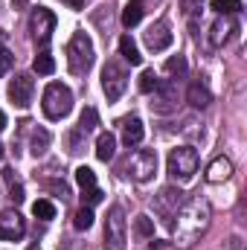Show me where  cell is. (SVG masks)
I'll use <instances>...</instances> for the list:
<instances>
[{
    "instance_id": "obj_1",
    "label": "cell",
    "mask_w": 247,
    "mask_h": 250,
    "mask_svg": "<svg viewBox=\"0 0 247 250\" xmlns=\"http://www.w3.org/2000/svg\"><path fill=\"white\" fill-rule=\"evenodd\" d=\"M178 221L172 224L175 230V242L181 248H192L209 227V218H212V209L204 198H192V201H184V207L178 209L175 215Z\"/></svg>"
},
{
    "instance_id": "obj_2",
    "label": "cell",
    "mask_w": 247,
    "mask_h": 250,
    "mask_svg": "<svg viewBox=\"0 0 247 250\" xmlns=\"http://www.w3.org/2000/svg\"><path fill=\"white\" fill-rule=\"evenodd\" d=\"M41 108H44V117H47V120H64V117L73 111V93H70V87L62 84V82L47 84Z\"/></svg>"
},
{
    "instance_id": "obj_3",
    "label": "cell",
    "mask_w": 247,
    "mask_h": 250,
    "mask_svg": "<svg viewBox=\"0 0 247 250\" xmlns=\"http://www.w3.org/2000/svg\"><path fill=\"white\" fill-rule=\"evenodd\" d=\"M93 59H96L93 41L87 38V32H76V35L70 38V47H67V64H70V70H73L76 76H84V73L93 67Z\"/></svg>"
},
{
    "instance_id": "obj_4",
    "label": "cell",
    "mask_w": 247,
    "mask_h": 250,
    "mask_svg": "<svg viewBox=\"0 0 247 250\" xmlns=\"http://www.w3.org/2000/svg\"><path fill=\"white\" fill-rule=\"evenodd\" d=\"M198 163H201V160H198V151H195L192 146L172 148V154H169V175H172L178 184H186V181L195 178Z\"/></svg>"
},
{
    "instance_id": "obj_5",
    "label": "cell",
    "mask_w": 247,
    "mask_h": 250,
    "mask_svg": "<svg viewBox=\"0 0 247 250\" xmlns=\"http://www.w3.org/2000/svg\"><path fill=\"white\" fill-rule=\"evenodd\" d=\"M125 172H128V178H131V181H137V184L151 181V178H154V172H157V154H154L151 148H137V151L128 157Z\"/></svg>"
},
{
    "instance_id": "obj_6",
    "label": "cell",
    "mask_w": 247,
    "mask_h": 250,
    "mask_svg": "<svg viewBox=\"0 0 247 250\" xmlns=\"http://www.w3.org/2000/svg\"><path fill=\"white\" fill-rule=\"evenodd\" d=\"M105 250H125V212L123 207L108 209L105 221Z\"/></svg>"
},
{
    "instance_id": "obj_7",
    "label": "cell",
    "mask_w": 247,
    "mask_h": 250,
    "mask_svg": "<svg viewBox=\"0 0 247 250\" xmlns=\"http://www.w3.org/2000/svg\"><path fill=\"white\" fill-rule=\"evenodd\" d=\"M125 87H128V73L117 62H108L102 70V90H105L108 102H117L125 93Z\"/></svg>"
},
{
    "instance_id": "obj_8",
    "label": "cell",
    "mask_w": 247,
    "mask_h": 250,
    "mask_svg": "<svg viewBox=\"0 0 247 250\" xmlns=\"http://www.w3.org/2000/svg\"><path fill=\"white\" fill-rule=\"evenodd\" d=\"M29 32H32V38L38 44H47L53 38V32H56V15L47 6H38L32 12V18H29Z\"/></svg>"
},
{
    "instance_id": "obj_9",
    "label": "cell",
    "mask_w": 247,
    "mask_h": 250,
    "mask_svg": "<svg viewBox=\"0 0 247 250\" xmlns=\"http://www.w3.org/2000/svg\"><path fill=\"white\" fill-rule=\"evenodd\" d=\"M184 192L178 187H163L157 195H154V207H157V212L169 221V218H175L178 215V209L184 207Z\"/></svg>"
},
{
    "instance_id": "obj_10",
    "label": "cell",
    "mask_w": 247,
    "mask_h": 250,
    "mask_svg": "<svg viewBox=\"0 0 247 250\" xmlns=\"http://www.w3.org/2000/svg\"><path fill=\"white\" fill-rule=\"evenodd\" d=\"M32 93H35V82H32L26 73H18V76L9 82V99H12L15 108H29Z\"/></svg>"
},
{
    "instance_id": "obj_11",
    "label": "cell",
    "mask_w": 247,
    "mask_h": 250,
    "mask_svg": "<svg viewBox=\"0 0 247 250\" xmlns=\"http://www.w3.org/2000/svg\"><path fill=\"white\" fill-rule=\"evenodd\" d=\"M26 233V221L18 209H6L0 212V239L3 242H21Z\"/></svg>"
},
{
    "instance_id": "obj_12",
    "label": "cell",
    "mask_w": 247,
    "mask_h": 250,
    "mask_svg": "<svg viewBox=\"0 0 247 250\" xmlns=\"http://www.w3.org/2000/svg\"><path fill=\"white\" fill-rule=\"evenodd\" d=\"M151 96H154L151 99V111L154 114H172L178 108V87L172 82H160Z\"/></svg>"
},
{
    "instance_id": "obj_13",
    "label": "cell",
    "mask_w": 247,
    "mask_h": 250,
    "mask_svg": "<svg viewBox=\"0 0 247 250\" xmlns=\"http://www.w3.org/2000/svg\"><path fill=\"white\" fill-rule=\"evenodd\" d=\"M145 47L151 53H163V50L172 47V32H169V26L163 21H157V23H151L145 29Z\"/></svg>"
},
{
    "instance_id": "obj_14",
    "label": "cell",
    "mask_w": 247,
    "mask_h": 250,
    "mask_svg": "<svg viewBox=\"0 0 247 250\" xmlns=\"http://www.w3.org/2000/svg\"><path fill=\"white\" fill-rule=\"evenodd\" d=\"M143 137H145V128H143V120L140 117H125L123 120V143L128 148H134V146H140L143 143Z\"/></svg>"
},
{
    "instance_id": "obj_15",
    "label": "cell",
    "mask_w": 247,
    "mask_h": 250,
    "mask_svg": "<svg viewBox=\"0 0 247 250\" xmlns=\"http://www.w3.org/2000/svg\"><path fill=\"white\" fill-rule=\"evenodd\" d=\"M233 29H236V23H233V21H230L227 15H221V18H218V21H215V23L209 26V44H212L215 50H218V47H224Z\"/></svg>"
},
{
    "instance_id": "obj_16",
    "label": "cell",
    "mask_w": 247,
    "mask_h": 250,
    "mask_svg": "<svg viewBox=\"0 0 247 250\" xmlns=\"http://www.w3.org/2000/svg\"><path fill=\"white\" fill-rule=\"evenodd\" d=\"M233 175V160L230 157H215L206 169V181L209 184H224L227 178Z\"/></svg>"
},
{
    "instance_id": "obj_17",
    "label": "cell",
    "mask_w": 247,
    "mask_h": 250,
    "mask_svg": "<svg viewBox=\"0 0 247 250\" xmlns=\"http://www.w3.org/2000/svg\"><path fill=\"white\" fill-rule=\"evenodd\" d=\"M186 102H189L192 108H206V105L212 102V90H209L204 82H192L189 90H186Z\"/></svg>"
},
{
    "instance_id": "obj_18",
    "label": "cell",
    "mask_w": 247,
    "mask_h": 250,
    "mask_svg": "<svg viewBox=\"0 0 247 250\" xmlns=\"http://www.w3.org/2000/svg\"><path fill=\"white\" fill-rule=\"evenodd\" d=\"M114 154H117V137L111 131L108 134H99V140H96V157L102 163H108V160H114Z\"/></svg>"
},
{
    "instance_id": "obj_19",
    "label": "cell",
    "mask_w": 247,
    "mask_h": 250,
    "mask_svg": "<svg viewBox=\"0 0 247 250\" xmlns=\"http://www.w3.org/2000/svg\"><path fill=\"white\" fill-rule=\"evenodd\" d=\"M50 143H53L50 131H47V128H35V131H32V140H29V151H32L35 157H41V154L50 148Z\"/></svg>"
},
{
    "instance_id": "obj_20",
    "label": "cell",
    "mask_w": 247,
    "mask_h": 250,
    "mask_svg": "<svg viewBox=\"0 0 247 250\" xmlns=\"http://www.w3.org/2000/svg\"><path fill=\"white\" fill-rule=\"evenodd\" d=\"M120 56H123L125 62H131L134 67H137V64H143V56H140L137 44L131 41V35H123V38H120Z\"/></svg>"
},
{
    "instance_id": "obj_21",
    "label": "cell",
    "mask_w": 247,
    "mask_h": 250,
    "mask_svg": "<svg viewBox=\"0 0 247 250\" xmlns=\"http://www.w3.org/2000/svg\"><path fill=\"white\" fill-rule=\"evenodd\" d=\"M3 178H6V184H9V198H12L15 204H23V198H26V195H23V184L15 178V172H12V169H3Z\"/></svg>"
},
{
    "instance_id": "obj_22",
    "label": "cell",
    "mask_w": 247,
    "mask_h": 250,
    "mask_svg": "<svg viewBox=\"0 0 247 250\" xmlns=\"http://www.w3.org/2000/svg\"><path fill=\"white\" fill-rule=\"evenodd\" d=\"M32 70L38 73V76H53V70H56V62H53V56L44 50V53H38L35 56V62H32Z\"/></svg>"
},
{
    "instance_id": "obj_23",
    "label": "cell",
    "mask_w": 247,
    "mask_h": 250,
    "mask_svg": "<svg viewBox=\"0 0 247 250\" xmlns=\"http://www.w3.org/2000/svg\"><path fill=\"white\" fill-rule=\"evenodd\" d=\"M166 73L175 76V79H184L186 73H189V62H186V56H172V59L166 62Z\"/></svg>"
},
{
    "instance_id": "obj_24",
    "label": "cell",
    "mask_w": 247,
    "mask_h": 250,
    "mask_svg": "<svg viewBox=\"0 0 247 250\" xmlns=\"http://www.w3.org/2000/svg\"><path fill=\"white\" fill-rule=\"evenodd\" d=\"M32 215H35V218H41V221L56 218V207H53V201H47V198L35 201V204H32Z\"/></svg>"
},
{
    "instance_id": "obj_25",
    "label": "cell",
    "mask_w": 247,
    "mask_h": 250,
    "mask_svg": "<svg viewBox=\"0 0 247 250\" xmlns=\"http://www.w3.org/2000/svg\"><path fill=\"white\" fill-rule=\"evenodd\" d=\"M134 233H137L140 239H151V236H154V221H151L148 215H137V218H134Z\"/></svg>"
},
{
    "instance_id": "obj_26",
    "label": "cell",
    "mask_w": 247,
    "mask_h": 250,
    "mask_svg": "<svg viewBox=\"0 0 247 250\" xmlns=\"http://www.w3.org/2000/svg\"><path fill=\"white\" fill-rule=\"evenodd\" d=\"M96 125H99L96 108H84V111H82V120H79V128H82L84 134H90V131H96Z\"/></svg>"
},
{
    "instance_id": "obj_27",
    "label": "cell",
    "mask_w": 247,
    "mask_h": 250,
    "mask_svg": "<svg viewBox=\"0 0 247 250\" xmlns=\"http://www.w3.org/2000/svg\"><path fill=\"white\" fill-rule=\"evenodd\" d=\"M73 224H76V230H90V227H93V209H90V207H82V209H76V218H73Z\"/></svg>"
},
{
    "instance_id": "obj_28",
    "label": "cell",
    "mask_w": 247,
    "mask_h": 250,
    "mask_svg": "<svg viewBox=\"0 0 247 250\" xmlns=\"http://www.w3.org/2000/svg\"><path fill=\"white\" fill-rule=\"evenodd\" d=\"M157 84H160L157 73H154V70H143V76H140V90H143V93H154Z\"/></svg>"
},
{
    "instance_id": "obj_29",
    "label": "cell",
    "mask_w": 247,
    "mask_h": 250,
    "mask_svg": "<svg viewBox=\"0 0 247 250\" xmlns=\"http://www.w3.org/2000/svg\"><path fill=\"white\" fill-rule=\"evenodd\" d=\"M84 140H87V134H84L82 128H73V131H70V137H67V146H70V154H79V151L84 148Z\"/></svg>"
},
{
    "instance_id": "obj_30",
    "label": "cell",
    "mask_w": 247,
    "mask_h": 250,
    "mask_svg": "<svg viewBox=\"0 0 247 250\" xmlns=\"http://www.w3.org/2000/svg\"><path fill=\"white\" fill-rule=\"evenodd\" d=\"M76 181H79V187L82 189L96 187V172H93L90 166H79V169H76Z\"/></svg>"
},
{
    "instance_id": "obj_31",
    "label": "cell",
    "mask_w": 247,
    "mask_h": 250,
    "mask_svg": "<svg viewBox=\"0 0 247 250\" xmlns=\"http://www.w3.org/2000/svg\"><path fill=\"white\" fill-rule=\"evenodd\" d=\"M209 6H212L218 15H233V12H239V9H242V3H239V0H209Z\"/></svg>"
},
{
    "instance_id": "obj_32",
    "label": "cell",
    "mask_w": 247,
    "mask_h": 250,
    "mask_svg": "<svg viewBox=\"0 0 247 250\" xmlns=\"http://www.w3.org/2000/svg\"><path fill=\"white\" fill-rule=\"evenodd\" d=\"M140 21H143V9H140V3H131L123 12V23L125 26H137Z\"/></svg>"
},
{
    "instance_id": "obj_33",
    "label": "cell",
    "mask_w": 247,
    "mask_h": 250,
    "mask_svg": "<svg viewBox=\"0 0 247 250\" xmlns=\"http://www.w3.org/2000/svg\"><path fill=\"white\" fill-rule=\"evenodd\" d=\"M102 198H105V192H102L99 187H87V189H84V195H82L84 207H96V204H99Z\"/></svg>"
},
{
    "instance_id": "obj_34",
    "label": "cell",
    "mask_w": 247,
    "mask_h": 250,
    "mask_svg": "<svg viewBox=\"0 0 247 250\" xmlns=\"http://www.w3.org/2000/svg\"><path fill=\"white\" fill-rule=\"evenodd\" d=\"M12 62H15V56L9 50H0V76H6L12 70Z\"/></svg>"
},
{
    "instance_id": "obj_35",
    "label": "cell",
    "mask_w": 247,
    "mask_h": 250,
    "mask_svg": "<svg viewBox=\"0 0 247 250\" xmlns=\"http://www.w3.org/2000/svg\"><path fill=\"white\" fill-rule=\"evenodd\" d=\"M198 6H201V0H181L184 15H195V12H198Z\"/></svg>"
},
{
    "instance_id": "obj_36",
    "label": "cell",
    "mask_w": 247,
    "mask_h": 250,
    "mask_svg": "<svg viewBox=\"0 0 247 250\" xmlns=\"http://www.w3.org/2000/svg\"><path fill=\"white\" fill-rule=\"evenodd\" d=\"M50 189H53L56 195H62V198H67V195H70V189H67V184H64V181H53V184H50Z\"/></svg>"
},
{
    "instance_id": "obj_37",
    "label": "cell",
    "mask_w": 247,
    "mask_h": 250,
    "mask_svg": "<svg viewBox=\"0 0 247 250\" xmlns=\"http://www.w3.org/2000/svg\"><path fill=\"white\" fill-rule=\"evenodd\" d=\"M239 248H242V239H239V236L227 239V245H224V250H239Z\"/></svg>"
},
{
    "instance_id": "obj_38",
    "label": "cell",
    "mask_w": 247,
    "mask_h": 250,
    "mask_svg": "<svg viewBox=\"0 0 247 250\" xmlns=\"http://www.w3.org/2000/svg\"><path fill=\"white\" fill-rule=\"evenodd\" d=\"M64 6H70V9H82L84 6V0H62Z\"/></svg>"
},
{
    "instance_id": "obj_39",
    "label": "cell",
    "mask_w": 247,
    "mask_h": 250,
    "mask_svg": "<svg viewBox=\"0 0 247 250\" xmlns=\"http://www.w3.org/2000/svg\"><path fill=\"white\" fill-rule=\"evenodd\" d=\"M3 128H6V114L0 111V131H3Z\"/></svg>"
},
{
    "instance_id": "obj_40",
    "label": "cell",
    "mask_w": 247,
    "mask_h": 250,
    "mask_svg": "<svg viewBox=\"0 0 247 250\" xmlns=\"http://www.w3.org/2000/svg\"><path fill=\"white\" fill-rule=\"evenodd\" d=\"M26 250H41V248H38V245H29V248H26Z\"/></svg>"
},
{
    "instance_id": "obj_41",
    "label": "cell",
    "mask_w": 247,
    "mask_h": 250,
    "mask_svg": "<svg viewBox=\"0 0 247 250\" xmlns=\"http://www.w3.org/2000/svg\"><path fill=\"white\" fill-rule=\"evenodd\" d=\"M0 157H3V143H0Z\"/></svg>"
},
{
    "instance_id": "obj_42",
    "label": "cell",
    "mask_w": 247,
    "mask_h": 250,
    "mask_svg": "<svg viewBox=\"0 0 247 250\" xmlns=\"http://www.w3.org/2000/svg\"><path fill=\"white\" fill-rule=\"evenodd\" d=\"M131 3H140V0H131Z\"/></svg>"
}]
</instances>
